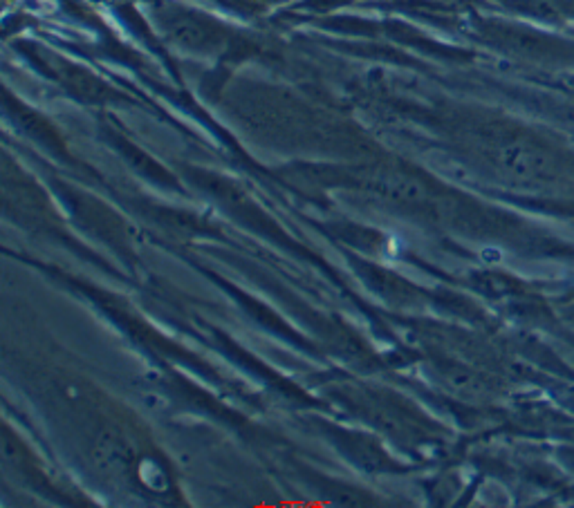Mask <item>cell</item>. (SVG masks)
I'll use <instances>...</instances> for the list:
<instances>
[{"mask_svg":"<svg viewBox=\"0 0 574 508\" xmlns=\"http://www.w3.org/2000/svg\"><path fill=\"white\" fill-rule=\"evenodd\" d=\"M500 164L510 173L518 175V177H534V175L543 173L547 168V161L543 154H538L532 148L518 146V143H512V146L503 148Z\"/></svg>","mask_w":574,"mask_h":508,"instance_id":"obj_1","label":"cell"}]
</instances>
